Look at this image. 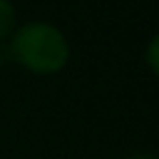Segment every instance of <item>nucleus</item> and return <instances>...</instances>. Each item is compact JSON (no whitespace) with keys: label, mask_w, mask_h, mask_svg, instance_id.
I'll use <instances>...</instances> for the list:
<instances>
[{"label":"nucleus","mask_w":159,"mask_h":159,"mask_svg":"<svg viewBox=\"0 0 159 159\" xmlns=\"http://www.w3.org/2000/svg\"><path fill=\"white\" fill-rule=\"evenodd\" d=\"M15 32V5L10 0H0V40Z\"/></svg>","instance_id":"2"},{"label":"nucleus","mask_w":159,"mask_h":159,"mask_svg":"<svg viewBox=\"0 0 159 159\" xmlns=\"http://www.w3.org/2000/svg\"><path fill=\"white\" fill-rule=\"evenodd\" d=\"M144 60H147V65H149V70L159 77V32L149 40V45H147V52H144Z\"/></svg>","instance_id":"3"},{"label":"nucleus","mask_w":159,"mask_h":159,"mask_svg":"<svg viewBox=\"0 0 159 159\" xmlns=\"http://www.w3.org/2000/svg\"><path fill=\"white\" fill-rule=\"evenodd\" d=\"M10 52L17 65L32 75H55L70 62V42L65 32L45 20H30L12 32Z\"/></svg>","instance_id":"1"},{"label":"nucleus","mask_w":159,"mask_h":159,"mask_svg":"<svg viewBox=\"0 0 159 159\" xmlns=\"http://www.w3.org/2000/svg\"><path fill=\"white\" fill-rule=\"evenodd\" d=\"M127 159H159V157H149V154H134V157H127Z\"/></svg>","instance_id":"4"}]
</instances>
